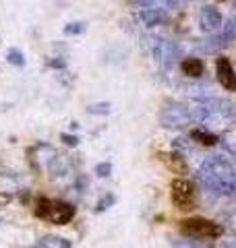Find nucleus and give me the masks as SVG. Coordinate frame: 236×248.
Masks as SVG:
<instances>
[{
	"label": "nucleus",
	"instance_id": "1a4fd4ad",
	"mask_svg": "<svg viewBox=\"0 0 236 248\" xmlns=\"http://www.w3.org/2000/svg\"><path fill=\"white\" fill-rule=\"evenodd\" d=\"M162 161L168 166L170 172H174V174H188V164H186L185 157L178 151H174V153H162Z\"/></svg>",
	"mask_w": 236,
	"mask_h": 248
},
{
	"label": "nucleus",
	"instance_id": "b1692460",
	"mask_svg": "<svg viewBox=\"0 0 236 248\" xmlns=\"http://www.w3.org/2000/svg\"><path fill=\"white\" fill-rule=\"evenodd\" d=\"M133 2H135L137 6H141V9H147V6H152L155 0H133Z\"/></svg>",
	"mask_w": 236,
	"mask_h": 248
},
{
	"label": "nucleus",
	"instance_id": "412c9836",
	"mask_svg": "<svg viewBox=\"0 0 236 248\" xmlns=\"http://www.w3.org/2000/svg\"><path fill=\"white\" fill-rule=\"evenodd\" d=\"M96 174L100 178H108L110 174H112V164H110V161H101V164L96 166Z\"/></svg>",
	"mask_w": 236,
	"mask_h": 248
},
{
	"label": "nucleus",
	"instance_id": "9d476101",
	"mask_svg": "<svg viewBox=\"0 0 236 248\" xmlns=\"http://www.w3.org/2000/svg\"><path fill=\"white\" fill-rule=\"evenodd\" d=\"M139 21L145 27H155L166 21V13L162 9H143V11H139Z\"/></svg>",
	"mask_w": 236,
	"mask_h": 248
},
{
	"label": "nucleus",
	"instance_id": "9b49d317",
	"mask_svg": "<svg viewBox=\"0 0 236 248\" xmlns=\"http://www.w3.org/2000/svg\"><path fill=\"white\" fill-rule=\"evenodd\" d=\"M180 73L188 79H199L203 75V62L199 58H185L180 62Z\"/></svg>",
	"mask_w": 236,
	"mask_h": 248
},
{
	"label": "nucleus",
	"instance_id": "6ab92c4d",
	"mask_svg": "<svg viewBox=\"0 0 236 248\" xmlns=\"http://www.w3.org/2000/svg\"><path fill=\"white\" fill-rule=\"evenodd\" d=\"M85 31V23L83 21H77V23H68V25L65 27V33L67 35H79Z\"/></svg>",
	"mask_w": 236,
	"mask_h": 248
},
{
	"label": "nucleus",
	"instance_id": "f257e3e1",
	"mask_svg": "<svg viewBox=\"0 0 236 248\" xmlns=\"http://www.w3.org/2000/svg\"><path fill=\"white\" fill-rule=\"evenodd\" d=\"M232 178H236V170L226 157H222V155L207 157L199 168V180L207 188V192H211V195L222 197L224 182L232 180Z\"/></svg>",
	"mask_w": 236,
	"mask_h": 248
},
{
	"label": "nucleus",
	"instance_id": "f3484780",
	"mask_svg": "<svg viewBox=\"0 0 236 248\" xmlns=\"http://www.w3.org/2000/svg\"><path fill=\"white\" fill-rule=\"evenodd\" d=\"M6 60H9L11 64H15V66H23V64H25V56H23V52L17 50V48L9 50V58H6Z\"/></svg>",
	"mask_w": 236,
	"mask_h": 248
},
{
	"label": "nucleus",
	"instance_id": "dca6fc26",
	"mask_svg": "<svg viewBox=\"0 0 236 248\" xmlns=\"http://www.w3.org/2000/svg\"><path fill=\"white\" fill-rule=\"evenodd\" d=\"M87 112H89V114H96V116H108L110 112H112V106H110L108 102L91 104V106H87Z\"/></svg>",
	"mask_w": 236,
	"mask_h": 248
},
{
	"label": "nucleus",
	"instance_id": "2eb2a0df",
	"mask_svg": "<svg viewBox=\"0 0 236 248\" xmlns=\"http://www.w3.org/2000/svg\"><path fill=\"white\" fill-rule=\"evenodd\" d=\"M50 207H52V201L50 199H37V203H35V215L37 217H44V219H48Z\"/></svg>",
	"mask_w": 236,
	"mask_h": 248
},
{
	"label": "nucleus",
	"instance_id": "4468645a",
	"mask_svg": "<svg viewBox=\"0 0 236 248\" xmlns=\"http://www.w3.org/2000/svg\"><path fill=\"white\" fill-rule=\"evenodd\" d=\"M236 40V15L226 19V25H224V31H222V42L224 44H230Z\"/></svg>",
	"mask_w": 236,
	"mask_h": 248
},
{
	"label": "nucleus",
	"instance_id": "39448f33",
	"mask_svg": "<svg viewBox=\"0 0 236 248\" xmlns=\"http://www.w3.org/2000/svg\"><path fill=\"white\" fill-rule=\"evenodd\" d=\"M216 75H218L219 85H222L226 91H236V71L228 58L219 56L216 60Z\"/></svg>",
	"mask_w": 236,
	"mask_h": 248
},
{
	"label": "nucleus",
	"instance_id": "0eeeda50",
	"mask_svg": "<svg viewBox=\"0 0 236 248\" xmlns=\"http://www.w3.org/2000/svg\"><path fill=\"white\" fill-rule=\"evenodd\" d=\"M199 25L205 33H214L222 27V13L216 6H203L199 13Z\"/></svg>",
	"mask_w": 236,
	"mask_h": 248
},
{
	"label": "nucleus",
	"instance_id": "ddd939ff",
	"mask_svg": "<svg viewBox=\"0 0 236 248\" xmlns=\"http://www.w3.org/2000/svg\"><path fill=\"white\" fill-rule=\"evenodd\" d=\"M191 139H193V141H197L199 145H203V147H214V145H218V137L214 133H209V130L195 128L193 133H191Z\"/></svg>",
	"mask_w": 236,
	"mask_h": 248
},
{
	"label": "nucleus",
	"instance_id": "6e6552de",
	"mask_svg": "<svg viewBox=\"0 0 236 248\" xmlns=\"http://www.w3.org/2000/svg\"><path fill=\"white\" fill-rule=\"evenodd\" d=\"M176 56H178V48L172 42H160L155 46V58H157V62H160L162 66H172V62L176 60Z\"/></svg>",
	"mask_w": 236,
	"mask_h": 248
},
{
	"label": "nucleus",
	"instance_id": "bb28decb",
	"mask_svg": "<svg viewBox=\"0 0 236 248\" xmlns=\"http://www.w3.org/2000/svg\"><path fill=\"white\" fill-rule=\"evenodd\" d=\"M185 2H186V0H185Z\"/></svg>",
	"mask_w": 236,
	"mask_h": 248
},
{
	"label": "nucleus",
	"instance_id": "393cba45",
	"mask_svg": "<svg viewBox=\"0 0 236 248\" xmlns=\"http://www.w3.org/2000/svg\"><path fill=\"white\" fill-rule=\"evenodd\" d=\"M48 66H52V68H65V60H50L48 62Z\"/></svg>",
	"mask_w": 236,
	"mask_h": 248
},
{
	"label": "nucleus",
	"instance_id": "f8f14e48",
	"mask_svg": "<svg viewBox=\"0 0 236 248\" xmlns=\"http://www.w3.org/2000/svg\"><path fill=\"white\" fill-rule=\"evenodd\" d=\"M34 248H70V242L60 236H44L37 240V244Z\"/></svg>",
	"mask_w": 236,
	"mask_h": 248
},
{
	"label": "nucleus",
	"instance_id": "4be33fe9",
	"mask_svg": "<svg viewBox=\"0 0 236 248\" xmlns=\"http://www.w3.org/2000/svg\"><path fill=\"white\" fill-rule=\"evenodd\" d=\"M60 141L65 143V145H68V147H77V145H79V137L68 135V133H62V135H60Z\"/></svg>",
	"mask_w": 236,
	"mask_h": 248
},
{
	"label": "nucleus",
	"instance_id": "a878e982",
	"mask_svg": "<svg viewBox=\"0 0 236 248\" xmlns=\"http://www.w3.org/2000/svg\"><path fill=\"white\" fill-rule=\"evenodd\" d=\"M75 186H77V188H85V186H87V178L81 176V178H79V180L75 182Z\"/></svg>",
	"mask_w": 236,
	"mask_h": 248
},
{
	"label": "nucleus",
	"instance_id": "423d86ee",
	"mask_svg": "<svg viewBox=\"0 0 236 248\" xmlns=\"http://www.w3.org/2000/svg\"><path fill=\"white\" fill-rule=\"evenodd\" d=\"M75 217V207L70 203H65V201H52V207H50V215L48 219L56 226H67L68 221H73Z\"/></svg>",
	"mask_w": 236,
	"mask_h": 248
},
{
	"label": "nucleus",
	"instance_id": "f03ea898",
	"mask_svg": "<svg viewBox=\"0 0 236 248\" xmlns=\"http://www.w3.org/2000/svg\"><path fill=\"white\" fill-rule=\"evenodd\" d=\"M180 232L191 240H214L224 234V228L216 221L203 219V217H191L180 223Z\"/></svg>",
	"mask_w": 236,
	"mask_h": 248
},
{
	"label": "nucleus",
	"instance_id": "5701e85b",
	"mask_svg": "<svg viewBox=\"0 0 236 248\" xmlns=\"http://www.w3.org/2000/svg\"><path fill=\"white\" fill-rule=\"evenodd\" d=\"M228 228L236 232V211H232L230 215H228Z\"/></svg>",
	"mask_w": 236,
	"mask_h": 248
},
{
	"label": "nucleus",
	"instance_id": "20e7f679",
	"mask_svg": "<svg viewBox=\"0 0 236 248\" xmlns=\"http://www.w3.org/2000/svg\"><path fill=\"white\" fill-rule=\"evenodd\" d=\"M193 199H195L193 184L185 180V178H176V180L172 182V201H174V205L178 209H191Z\"/></svg>",
	"mask_w": 236,
	"mask_h": 248
},
{
	"label": "nucleus",
	"instance_id": "a211bd4d",
	"mask_svg": "<svg viewBox=\"0 0 236 248\" xmlns=\"http://www.w3.org/2000/svg\"><path fill=\"white\" fill-rule=\"evenodd\" d=\"M114 195H110V192H108V195H104V197H101L100 201H98V205H96V213H101V211H106V209L108 207H112L114 205Z\"/></svg>",
	"mask_w": 236,
	"mask_h": 248
},
{
	"label": "nucleus",
	"instance_id": "7ed1b4c3",
	"mask_svg": "<svg viewBox=\"0 0 236 248\" xmlns=\"http://www.w3.org/2000/svg\"><path fill=\"white\" fill-rule=\"evenodd\" d=\"M160 122L164 128L170 130H180L191 124V110L180 104H168L162 108L160 112Z\"/></svg>",
	"mask_w": 236,
	"mask_h": 248
},
{
	"label": "nucleus",
	"instance_id": "aec40b11",
	"mask_svg": "<svg viewBox=\"0 0 236 248\" xmlns=\"http://www.w3.org/2000/svg\"><path fill=\"white\" fill-rule=\"evenodd\" d=\"M222 197L236 199V178H232V180L224 182V186H222Z\"/></svg>",
	"mask_w": 236,
	"mask_h": 248
}]
</instances>
